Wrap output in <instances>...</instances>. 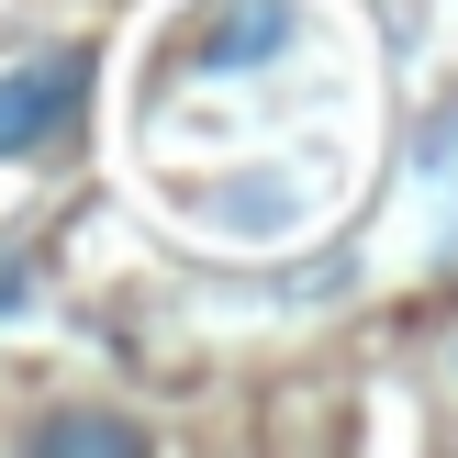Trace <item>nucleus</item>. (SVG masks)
<instances>
[{
    "instance_id": "nucleus-1",
    "label": "nucleus",
    "mask_w": 458,
    "mask_h": 458,
    "mask_svg": "<svg viewBox=\"0 0 458 458\" xmlns=\"http://www.w3.org/2000/svg\"><path fill=\"white\" fill-rule=\"evenodd\" d=\"M79 101H89V56L79 45H45V56L0 67V168H12V157H45L79 123Z\"/></svg>"
},
{
    "instance_id": "nucleus-2",
    "label": "nucleus",
    "mask_w": 458,
    "mask_h": 458,
    "mask_svg": "<svg viewBox=\"0 0 458 458\" xmlns=\"http://www.w3.org/2000/svg\"><path fill=\"white\" fill-rule=\"evenodd\" d=\"M280 45H302V12L291 0H201L191 12V56L201 67H268Z\"/></svg>"
},
{
    "instance_id": "nucleus-3",
    "label": "nucleus",
    "mask_w": 458,
    "mask_h": 458,
    "mask_svg": "<svg viewBox=\"0 0 458 458\" xmlns=\"http://www.w3.org/2000/svg\"><path fill=\"white\" fill-rule=\"evenodd\" d=\"M22 447L34 458H134L146 425L134 414H45V425H22Z\"/></svg>"
},
{
    "instance_id": "nucleus-4",
    "label": "nucleus",
    "mask_w": 458,
    "mask_h": 458,
    "mask_svg": "<svg viewBox=\"0 0 458 458\" xmlns=\"http://www.w3.org/2000/svg\"><path fill=\"white\" fill-rule=\"evenodd\" d=\"M34 302V258H0V313H22Z\"/></svg>"
}]
</instances>
